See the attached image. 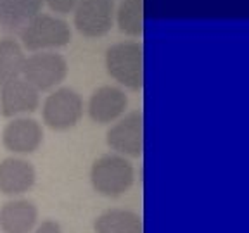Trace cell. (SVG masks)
Segmentation results:
<instances>
[{"mask_svg":"<svg viewBox=\"0 0 249 233\" xmlns=\"http://www.w3.org/2000/svg\"><path fill=\"white\" fill-rule=\"evenodd\" d=\"M90 183L102 197H123L135 183V167L130 159L120 154L101 155L90 167Z\"/></svg>","mask_w":249,"mask_h":233,"instance_id":"6da1fadb","label":"cell"},{"mask_svg":"<svg viewBox=\"0 0 249 233\" xmlns=\"http://www.w3.org/2000/svg\"><path fill=\"white\" fill-rule=\"evenodd\" d=\"M106 69L109 76L128 90L144 85V49L139 42H120L106 50Z\"/></svg>","mask_w":249,"mask_h":233,"instance_id":"7a4b0ae2","label":"cell"},{"mask_svg":"<svg viewBox=\"0 0 249 233\" xmlns=\"http://www.w3.org/2000/svg\"><path fill=\"white\" fill-rule=\"evenodd\" d=\"M19 38L21 47L30 52L54 50L71 42V28L64 19L40 12L21 28Z\"/></svg>","mask_w":249,"mask_h":233,"instance_id":"3957f363","label":"cell"},{"mask_svg":"<svg viewBox=\"0 0 249 233\" xmlns=\"http://www.w3.org/2000/svg\"><path fill=\"white\" fill-rule=\"evenodd\" d=\"M85 104L82 95L70 86L52 90L42 104L43 123L54 132H68L83 117Z\"/></svg>","mask_w":249,"mask_h":233,"instance_id":"277c9868","label":"cell"},{"mask_svg":"<svg viewBox=\"0 0 249 233\" xmlns=\"http://www.w3.org/2000/svg\"><path fill=\"white\" fill-rule=\"evenodd\" d=\"M68 69V61L62 54L54 50L33 52L24 62L23 78L40 93L52 92L66 80Z\"/></svg>","mask_w":249,"mask_h":233,"instance_id":"5b68a950","label":"cell"},{"mask_svg":"<svg viewBox=\"0 0 249 233\" xmlns=\"http://www.w3.org/2000/svg\"><path fill=\"white\" fill-rule=\"evenodd\" d=\"M106 142L114 154L126 159L140 157L144 150V116L140 111L121 116L106 133Z\"/></svg>","mask_w":249,"mask_h":233,"instance_id":"8992f818","label":"cell"},{"mask_svg":"<svg viewBox=\"0 0 249 233\" xmlns=\"http://www.w3.org/2000/svg\"><path fill=\"white\" fill-rule=\"evenodd\" d=\"M74 26L87 38H101L114 24L113 0H80L74 7Z\"/></svg>","mask_w":249,"mask_h":233,"instance_id":"52a82bcc","label":"cell"},{"mask_svg":"<svg viewBox=\"0 0 249 233\" xmlns=\"http://www.w3.org/2000/svg\"><path fill=\"white\" fill-rule=\"evenodd\" d=\"M40 107V92L23 76L0 85V114L4 117H21Z\"/></svg>","mask_w":249,"mask_h":233,"instance_id":"ba28073f","label":"cell"},{"mask_svg":"<svg viewBox=\"0 0 249 233\" xmlns=\"http://www.w3.org/2000/svg\"><path fill=\"white\" fill-rule=\"evenodd\" d=\"M2 144L9 152L18 155L33 154L43 144L42 124L33 117H12L4 126Z\"/></svg>","mask_w":249,"mask_h":233,"instance_id":"9c48e42d","label":"cell"},{"mask_svg":"<svg viewBox=\"0 0 249 233\" xmlns=\"http://www.w3.org/2000/svg\"><path fill=\"white\" fill-rule=\"evenodd\" d=\"M128 109V95L120 86L102 85L90 95L87 111L93 123L111 124L124 116Z\"/></svg>","mask_w":249,"mask_h":233,"instance_id":"30bf717a","label":"cell"},{"mask_svg":"<svg viewBox=\"0 0 249 233\" xmlns=\"http://www.w3.org/2000/svg\"><path fill=\"white\" fill-rule=\"evenodd\" d=\"M36 183L35 166L23 157H5L0 161V194L7 197H21Z\"/></svg>","mask_w":249,"mask_h":233,"instance_id":"8fae6325","label":"cell"},{"mask_svg":"<svg viewBox=\"0 0 249 233\" xmlns=\"http://www.w3.org/2000/svg\"><path fill=\"white\" fill-rule=\"evenodd\" d=\"M38 223V207L30 199L14 197L0 207V230L4 233H31Z\"/></svg>","mask_w":249,"mask_h":233,"instance_id":"7c38bea8","label":"cell"},{"mask_svg":"<svg viewBox=\"0 0 249 233\" xmlns=\"http://www.w3.org/2000/svg\"><path fill=\"white\" fill-rule=\"evenodd\" d=\"M93 230L95 233H144V223L135 211L111 207L95 217Z\"/></svg>","mask_w":249,"mask_h":233,"instance_id":"4fadbf2b","label":"cell"},{"mask_svg":"<svg viewBox=\"0 0 249 233\" xmlns=\"http://www.w3.org/2000/svg\"><path fill=\"white\" fill-rule=\"evenodd\" d=\"M43 0H0V28L21 30L30 19L40 14Z\"/></svg>","mask_w":249,"mask_h":233,"instance_id":"5bb4252c","label":"cell"},{"mask_svg":"<svg viewBox=\"0 0 249 233\" xmlns=\"http://www.w3.org/2000/svg\"><path fill=\"white\" fill-rule=\"evenodd\" d=\"M26 54L21 43L12 36L0 38V85L23 76Z\"/></svg>","mask_w":249,"mask_h":233,"instance_id":"9a60e30c","label":"cell"},{"mask_svg":"<svg viewBox=\"0 0 249 233\" xmlns=\"http://www.w3.org/2000/svg\"><path fill=\"white\" fill-rule=\"evenodd\" d=\"M114 14L121 33L132 38L144 33V0H121Z\"/></svg>","mask_w":249,"mask_h":233,"instance_id":"2e32d148","label":"cell"},{"mask_svg":"<svg viewBox=\"0 0 249 233\" xmlns=\"http://www.w3.org/2000/svg\"><path fill=\"white\" fill-rule=\"evenodd\" d=\"M43 2L55 14H70V12L74 11V7H76L80 0H43Z\"/></svg>","mask_w":249,"mask_h":233,"instance_id":"e0dca14e","label":"cell"},{"mask_svg":"<svg viewBox=\"0 0 249 233\" xmlns=\"http://www.w3.org/2000/svg\"><path fill=\"white\" fill-rule=\"evenodd\" d=\"M31 233H62V228L55 219H43Z\"/></svg>","mask_w":249,"mask_h":233,"instance_id":"ac0fdd59","label":"cell"}]
</instances>
